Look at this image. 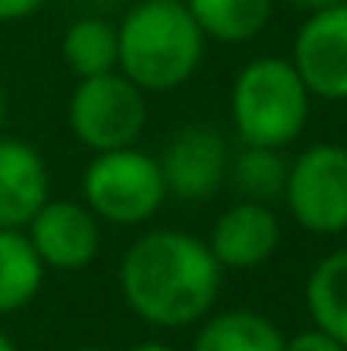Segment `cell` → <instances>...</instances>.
Masks as SVG:
<instances>
[{
	"instance_id": "ffe728a7",
	"label": "cell",
	"mask_w": 347,
	"mask_h": 351,
	"mask_svg": "<svg viewBox=\"0 0 347 351\" xmlns=\"http://www.w3.org/2000/svg\"><path fill=\"white\" fill-rule=\"evenodd\" d=\"M286 7L300 10V14H313V10H324V7H337V3H347V0H283Z\"/></svg>"
},
{
	"instance_id": "7402d4cb",
	"label": "cell",
	"mask_w": 347,
	"mask_h": 351,
	"mask_svg": "<svg viewBox=\"0 0 347 351\" xmlns=\"http://www.w3.org/2000/svg\"><path fill=\"white\" fill-rule=\"evenodd\" d=\"M0 351H21L17 348V341H14L7 331H0Z\"/></svg>"
},
{
	"instance_id": "3957f363",
	"label": "cell",
	"mask_w": 347,
	"mask_h": 351,
	"mask_svg": "<svg viewBox=\"0 0 347 351\" xmlns=\"http://www.w3.org/2000/svg\"><path fill=\"white\" fill-rule=\"evenodd\" d=\"M310 89L283 55H259L231 79L229 119L238 143L272 150L293 147L310 123Z\"/></svg>"
},
{
	"instance_id": "8992f818",
	"label": "cell",
	"mask_w": 347,
	"mask_h": 351,
	"mask_svg": "<svg viewBox=\"0 0 347 351\" xmlns=\"http://www.w3.org/2000/svg\"><path fill=\"white\" fill-rule=\"evenodd\" d=\"M283 202L290 219L310 235L347 232V147L320 140L303 147L286 171Z\"/></svg>"
},
{
	"instance_id": "277c9868",
	"label": "cell",
	"mask_w": 347,
	"mask_h": 351,
	"mask_svg": "<svg viewBox=\"0 0 347 351\" xmlns=\"http://www.w3.org/2000/svg\"><path fill=\"white\" fill-rule=\"evenodd\" d=\"M82 202L103 226L136 229L153 222L167 202V184L157 157L143 147L92 154L82 171Z\"/></svg>"
},
{
	"instance_id": "5b68a950",
	"label": "cell",
	"mask_w": 347,
	"mask_h": 351,
	"mask_svg": "<svg viewBox=\"0 0 347 351\" xmlns=\"http://www.w3.org/2000/svg\"><path fill=\"white\" fill-rule=\"evenodd\" d=\"M146 93L133 86L119 69L92 79H75V89L65 106V123L72 136L92 154L136 147L146 130Z\"/></svg>"
},
{
	"instance_id": "d4e9b609",
	"label": "cell",
	"mask_w": 347,
	"mask_h": 351,
	"mask_svg": "<svg viewBox=\"0 0 347 351\" xmlns=\"http://www.w3.org/2000/svg\"><path fill=\"white\" fill-rule=\"evenodd\" d=\"M129 3H136V0H129Z\"/></svg>"
},
{
	"instance_id": "ba28073f",
	"label": "cell",
	"mask_w": 347,
	"mask_h": 351,
	"mask_svg": "<svg viewBox=\"0 0 347 351\" xmlns=\"http://www.w3.org/2000/svg\"><path fill=\"white\" fill-rule=\"evenodd\" d=\"M48 273L89 269L103 249V222L82 198H48L24 226Z\"/></svg>"
},
{
	"instance_id": "5bb4252c",
	"label": "cell",
	"mask_w": 347,
	"mask_h": 351,
	"mask_svg": "<svg viewBox=\"0 0 347 351\" xmlns=\"http://www.w3.org/2000/svg\"><path fill=\"white\" fill-rule=\"evenodd\" d=\"M44 263L24 229H0V317L31 307L44 287Z\"/></svg>"
},
{
	"instance_id": "9c48e42d",
	"label": "cell",
	"mask_w": 347,
	"mask_h": 351,
	"mask_svg": "<svg viewBox=\"0 0 347 351\" xmlns=\"http://www.w3.org/2000/svg\"><path fill=\"white\" fill-rule=\"evenodd\" d=\"M290 62L313 99L347 103V3L303 14Z\"/></svg>"
},
{
	"instance_id": "2e32d148",
	"label": "cell",
	"mask_w": 347,
	"mask_h": 351,
	"mask_svg": "<svg viewBox=\"0 0 347 351\" xmlns=\"http://www.w3.org/2000/svg\"><path fill=\"white\" fill-rule=\"evenodd\" d=\"M184 3L198 21V27L205 31V38L218 45L255 41L276 14V0H184Z\"/></svg>"
},
{
	"instance_id": "9a60e30c",
	"label": "cell",
	"mask_w": 347,
	"mask_h": 351,
	"mask_svg": "<svg viewBox=\"0 0 347 351\" xmlns=\"http://www.w3.org/2000/svg\"><path fill=\"white\" fill-rule=\"evenodd\" d=\"M62 62L75 79H92L119 69V34L103 14L75 17L62 34Z\"/></svg>"
},
{
	"instance_id": "4fadbf2b",
	"label": "cell",
	"mask_w": 347,
	"mask_h": 351,
	"mask_svg": "<svg viewBox=\"0 0 347 351\" xmlns=\"http://www.w3.org/2000/svg\"><path fill=\"white\" fill-rule=\"evenodd\" d=\"M313 328L327 331L347 348V245L320 256L303 287Z\"/></svg>"
},
{
	"instance_id": "30bf717a",
	"label": "cell",
	"mask_w": 347,
	"mask_h": 351,
	"mask_svg": "<svg viewBox=\"0 0 347 351\" xmlns=\"http://www.w3.org/2000/svg\"><path fill=\"white\" fill-rule=\"evenodd\" d=\"M205 242L225 273L229 269L248 273L276 256V249L283 242V226H279V215L272 212V205L238 198L215 219Z\"/></svg>"
},
{
	"instance_id": "6da1fadb",
	"label": "cell",
	"mask_w": 347,
	"mask_h": 351,
	"mask_svg": "<svg viewBox=\"0 0 347 351\" xmlns=\"http://www.w3.org/2000/svg\"><path fill=\"white\" fill-rule=\"evenodd\" d=\"M225 269L201 235L188 229H146L116 266V287L133 317L157 331L201 324L222 297Z\"/></svg>"
},
{
	"instance_id": "7a4b0ae2",
	"label": "cell",
	"mask_w": 347,
	"mask_h": 351,
	"mask_svg": "<svg viewBox=\"0 0 347 351\" xmlns=\"http://www.w3.org/2000/svg\"><path fill=\"white\" fill-rule=\"evenodd\" d=\"M119 72L143 93L188 86L208 51V38L184 0H136L116 24Z\"/></svg>"
},
{
	"instance_id": "603a6c76",
	"label": "cell",
	"mask_w": 347,
	"mask_h": 351,
	"mask_svg": "<svg viewBox=\"0 0 347 351\" xmlns=\"http://www.w3.org/2000/svg\"><path fill=\"white\" fill-rule=\"evenodd\" d=\"M3 119H7V96H3V86H0V133H3Z\"/></svg>"
},
{
	"instance_id": "ac0fdd59",
	"label": "cell",
	"mask_w": 347,
	"mask_h": 351,
	"mask_svg": "<svg viewBox=\"0 0 347 351\" xmlns=\"http://www.w3.org/2000/svg\"><path fill=\"white\" fill-rule=\"evenodd\" d=\"M283 351H347L337 338H331L327 331H320V328H307V331H296V335H290L286 338V345Z\"/></svg>"
},
{
	"instance_id": "cb8c5ba5",
	"label": "cell",
	"mask_w": 347,
	"mask_h": 351,
	"mask_svg": "<svg viewBox=\"0 0 347 351\" xmlns=\"http://www.w3.org/2000/svg\"><path fill=\"white\" fill-rule=\"evenodd\" d=\"M72 351H110V348H99V345H82V348H72Z\"/></svg>"
},
{
	"instance_id": "e0dca14e",
	"label": "cell",
	"mask_w": 347,
	"mask_h": 351,
	"mask_svg": "<svg viewBox=\"0 0 347 351\" xmlns=\"http://www.w3.org/2000/svg\"><path fill=\"white\" fill-rule=\"evenodd\" d=\"M286 171H290L286 150L242 143L229 160V184L238 191V198H245V202L272 205L276 198H283Z\"/></svg>"
},
{
	"instance_id": "7c38bea8",
	"label": "cell",
	"mask_w": 347,
	"mask_h": 351,
	"mask_svg": "<svg viewBox=\"0 0 347 351\" xmlns=\"http://www.w3.org/2000/svg\"><path fill=\"white\" fill-rule=\"evenodd\" d=\"M283 345L286 335L272 317L252 307H229L194 324L191 351H283Z\"/></svg>"
},
{
	"instance_id": "d6986e66",
	"label": "cell",
	"mask_w": 347,
	"mask_h": 351,
	"mask_svg": "<svg viewBox=\"0 0 347 351\" xmlns=\"http://www.w3.org/2000/svg\"><path fill=\"white\" fill-rule=\"evenodd\" d=\"M48 0H0V24H17L44 10Z\"/></svg>"
},
{
	"instance_id": "44dd1931",
	"label": "cell",
	"mask_w": 347,
	"mask_h": 351,
	"mask_svg": "<svg viewBox=\"0 0 347 351\" xmlns=\"http://www.w3.org/2000/svg\"><path fill=\"white\" fill-rule=\"evenodd\" d=\"M126 351H177V348H174V345H167V341H160V338H146V341L129 345Z\"/></svg>"
},
{
	"instance_id": "52a82bcc",
	"label": "cell",
	"mask_w": 347,
	"mask_h": 351,
	"mask_svg": "<svg viewBox=\"0 0 347 351\" xmlns=\"http://www.w3.org/2000/svg\"><path fill=\"white\" fill-rule=\"evenodd\" d=\"M229 140L205 123L181 126L160 150L157 164L167 184V198L177 202H208L229 181Z\"/></svg>"
},
{
	"instance_id": "8fae6325",
	"label": "cell",
	"mask_w": 347,
	"mask_h": 351,
	"mask_svg": "<svg viewBox=\"0 0 347 351\" xmlns=\"http://www.w3.org/2000/svg\"><path fill=\"white\" fill-rule=\"evenodd\" d=\"M51 198V171L44 154L0 133V229H24L34 212Z\"/></svg>"
}]
</instances>
